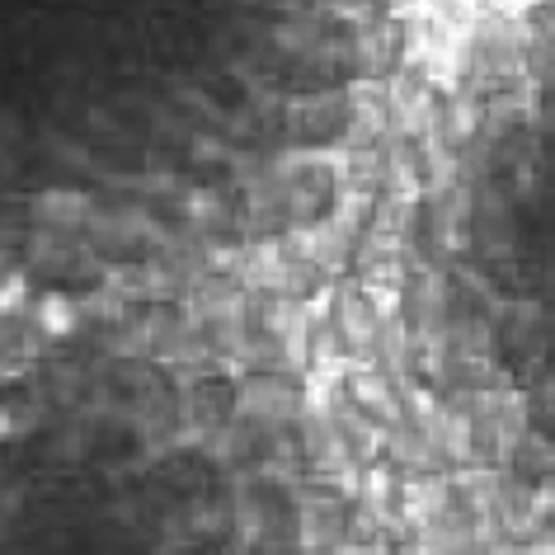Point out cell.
I'll return each instance as SVG.
<instances>
[{
    "instance_id": "obj_1",
    "label": "cell",
    "mask_w": 555,
    "mask_h": 555,
    "mask_svg": "<svg viewBox=\"0 0 555 555\" xmlns=\"http://www.w3.org/2000/svg\"><path fill=\"white\" fill-rule=\"evenodd\" d=\"M0 555H391L293 377L165 335L0 363Z\"/></svg>"
}]
</instances>
